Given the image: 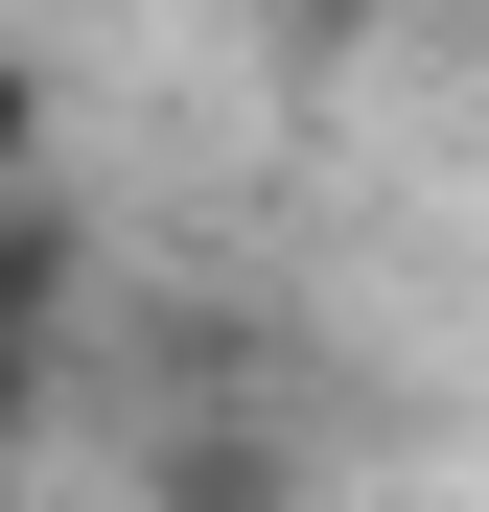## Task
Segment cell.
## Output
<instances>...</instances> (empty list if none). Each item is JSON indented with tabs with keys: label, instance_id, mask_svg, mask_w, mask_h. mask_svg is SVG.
<instances>
[{
	"label": "cell",
	"instance_id": "6da1fadb",
	"mask_svg": "<svg viewBox=\"0 0 489 512\" xmlns=\"http://www.w3.org/2000/svg\"><path fill=\"white\" fill-rule=\"evenodd\" d=\"M326 396L257 350V326H187V373L140 396V512H326Z\"/></svg>",
	"mask_w": 489,
	"mask_h": 512
},
{
	"label": "cell",
	"instance_id": "7a4b0ae2",
	"mask_svg": "<svg viewBox=\"0 0 489 512\" xmlns=\"http://www.w3.org/2000/svg\"><path fill=\"white\" fill-rule=\"evenodd\" d=\"M70 326H94V233L47 187H0V373H70Z\"/></svg>",
	"mask_w": 489,
	"mask_h": 512
},
{
	"label": "cell",
	"instance_id": "3957f363",
	"mask_svg": "<svg viewBox=\"0 0 489 512\" xmlns=\"http://www.w3.org/2000/svg\"><path fill=\"white\" fill-rule=\"evenodd\" d=\"M0 187H47V47H0Z\"/></svg>",
	"mask_w": 489,
	"mask_h": 512
},
{
	"label": "cell",
	"instance_id": "277c9868",
	"mask_svg": "<svg viewBox=\"0 0 489 512\" xmlns=\"http://www.w3.org/2000/svg\"><path fill=\"white\" fill-rule=\"evenodd\" d=\"M47 419H70V373H0V512H24V466H47Z\"/></svg>",
	"mask_w": 489,
	"mask_h": 512
},
{
	"label": "cell",
	"instance_id": "5b68a950",
	"mask_svg": "<svg viewBox=\"0 0 489 512\" xmlns=\"http://www.w3.org/2000/svg\"><path fill=\"white\" fill-rule=\"evenodd\" d=\"M326 24H443V0H326Z\"/></svg>",
	"mask_w": 489,
	"mask_h": 512
},
{
	"label": "cell",
	"instance_id": "8992f818",
	"mask_svg": "<svg viewBox=\"0 0 489 512\" xmlns=\"http://www.w3.org/2000/svg\"><path fill=\"white\" fill-rule=\"evenodd\" d=\"M443 24H489V0H443Z\"/></svg>",
	"mask_w": 489,
	"mask_h": 512
}]
</instances>
